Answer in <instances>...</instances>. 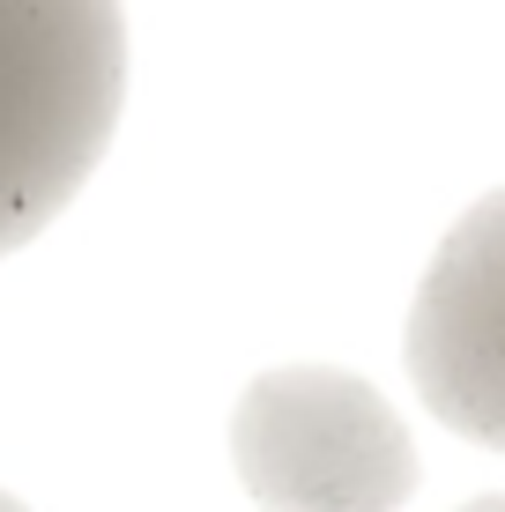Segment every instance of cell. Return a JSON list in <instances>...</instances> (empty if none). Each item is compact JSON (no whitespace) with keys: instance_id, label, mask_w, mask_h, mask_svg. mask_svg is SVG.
Here are the masks:
<instances>
[{"instance_id":"cell-1","label":"cell","mask_w":505,"mask_h":512,"mask_svg":"<svg viewBox=\"0 0 505 512\" xmlns=\"http://www.w3.org/2000/svg\"><path fill=\"white\" fill-rule=\"evenodd\" d=\"M127 104L119 0H0V253L30 245L97 171Z\"/></svg>"},{"instance_id":"cell-2","label":"cell","mask_w":505,"mask_h":512,"mask_svg":"<svg viewBox=\"0 0 505 512\" xmlns=\"http://www.w3.org/2000/svg\"><path fill=\"white\" fill-rule=\"evenodd\" d=\"M231 461L260 512H394L416 490L402 416L342 364H275L231 409Z\"/></svg>"},{"instance_id":"cell-3","label":"cell","mask_w":505,"mask_h":512,"mask_svg":"<svg viewBox=\"0 0 505 512\" xmlns=\"http://www.w3.org/2000/svg\"><path fill=\"white\" fill-rule=\"evenodd\" d=\"M409 379L476 446L505 438V193H483L431 260L409 312Z\"/></svg>"},{"instance_id":"cell-4","label":"cell","mask_w":505,"mask_h":512,"mask_svg":"<svg viewBox=\"0 0 505 512\" xmlns=\"http://www.w3.org/2000/svg\"><path fill=\"white\" fill-rule=\"evenodd\" d=\"M468 512H505V498H476V505H468Z\"/></svg>"},{"instance_id":"cell-5","label":"cell","mask_w":505,"mask_h":512,"mask_svg":"<svg viewBox=\"0 0 505 512\" xmlns=\"http://www.w3.org/2000/svg\"><path fill=\"white\" fill-rule=\"evenodd\" d=\"M0 512H30V505H23V498H8V490H0Z\"/></svg>"}]
</instances>
